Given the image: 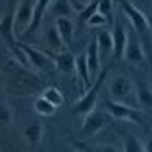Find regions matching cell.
<instances>
[{
	"label": "cell",
	"mask_w": 152,
	"mask_h": 152,
	"mask_svg": "<svg viewBox=\"0 0 152 152\" xmlns=\"http://www.w3.org/2000/svg\"><path fill=\"white\" fill-rule=\"evenodd\" d=\"M42 135H45V125H42L41 121H31L29 125H25V129H23V139H25V142L31 145V146L41 145Z\"/></svg>",
	"instance_id": "obj_15"
},
{
	"label": "cell",
	"mask_w": 152,
	"mask_h": 152,
	"mask_svg": "<svg viewBox=\"0 0 152 152\" xmlns=\"http://www.w3.org/2000/svg\"><path fill=\"white\" fill-rule=\"evenodd\" d=\"M108 114L115 119H121V121H131V123H142V118L135 112V108H131L125 102H115V100H108L106 102Z\"/></svg>",
	"instance_id": "obj_5"
},
{
	"label": "cell",
	"mask_w": 152,
	"mask_h": 152,
	"mask_svg": "<svg viewBox=\"0 0 152 152\" xmlns=\"http://www.w3.org/2000/svg\"><path fill=\"white\" fill-rule=\"evenodd\" d=\"M75 73H77V79H79V85H81V91L85 93L93 81H91V75H89V66H87V58H85V52L79 54L75 58Z\"/></svg>",
	"instance_id": "obj_13"
},
{
	"label": "cell",
	"mask_w": 152,
	"mask_h": 152,
	"mask_svg": "<svg viewBox=\"0 0 152 152\" xmlns=\"http://www.w3.org/2000/svg\"><path fill=\"white\" fill-rule=\"evenodd\" d=\"M85 58H87V66H89L91 81H94L96 75L100 73V52H98L96 39H91L89 46H87V50H85Z\"/></svg>",
	"instance_id": "obj_10"
},
{
	"label": "cell",
	"mask_w": 152,
	"mask_h": 152,
	"mask_svg": "<svg viewBox=\"0 0 152 152\" xmlns=\"http://www.w3.org/2000/svg\"><path fill=\"white\" fill-rule=\"evenodd\" d=\"M133 89H135V98H137L139 106L142 110H152V89L148 83L137 81L133 85Z\"/></svg>",
	"instance_id": "obj_14"
},
{
	"label": "cell",
	"mask_w": 152,
	"mask_h": 152,
	"mask_svg": "<svg viewBox=\"0 0 152 152\" xmlns=\"http://www.w3.org/2000/svg\"><path fill=\"white\" fill-rule=\"evenodd\" d=\"M48 12L54 18H71L75 14V8L69 0H52Z\"/></svg>",
	"instance_id": "obj_17"
},
{
	"label": "cell",
	"mask_w": 152,
	"mask_h": 152,
	"mask_svg": "<svg viewBox=\"0 0 152 152\" xmlns=\"http://www.w3.org/2000/svg\"><path fill=\"white\" fill-rule=\"evenodd\" d=\"M123 152H145L142 141L137 139L135 135H127V137L123 139Z\"/></svg>",
	"instance_id": "obj_21"
},
{
	"label": "cell",
	"mask_w": 152,
	"mask_h": 152,
	"mask_svg": "<svg viewBox=\"0 0 152 152\" xmlns=\"http://www.w3.org/2000/svg\"><path fill=\"white\" fill-rule=\"evenodd\" d=\"M96 12H98V0H91L85 8L79 10V14H77L79 15V21L87 23V21H89V18H91V15H94Z\"/></svg>",
	"instance_id": "obj_23"
},
{
	"label": "cell",
	"mask_w": 152,
	"mask_h": 152,
	"mask_svg": "<svg viewBox=\"0 0 152 152\" xmlns=\"http://www.w3.org/2000/svg\"><path fill=\"white\" fill-rule=\"evenodd\" d=\"M54 27L58 29V33H60V37H62L64 45L67 46L71 42V39H73V33H75V23H73V19H71V18H56Z\"/></svg>",
	"instance_id": "obj_16"
},
{
	"label": "cell",
	"mask_w": 152,
	"mask_h": 152,
	"mask_svg": "<svg viewBox=\"0 0 152 152\" xmlns=\"http://www.w3.org/2000/svg\"><path fill=\"white\" fill-rule=\"evenodd\" d=\"M33 108H35V112H37V114L46 115V118H48V115H52V114L56 112V106H54L52 102L46 100V98L42 96V94L37 98V100H35V106H33Z\"/></svg>",
	"instance_id": "obj_20"
},
{
	"label": "cell",
	"mask_w": 152,
	"mask_h": 152,
	"mask_svg": "<svg viewBox=\"0 0 152 152\" xmlns=\"http://www.w3.org/2000/svg\"><path fill=\"white\" fill-rule=\"evenodd\" d=\"M45 45L48 46V52H50V54H56V52L64 50V46H66L56 27H50V29L45 33Z\"/></svg>",
	"instance_id": "obj_18"
},
{
	"label": "cell",
	"mask_w": 152,
	"mask_h": 152,
	"mask_svg": "<svg viewBox=\"0 0 152 152\" xmlns=\"http://www.w3.org/2000/svg\"><path fill=\"white\" fill-rule=\"evenodd\" d=\"M127 37H129V29H127V25H123V21L115 19L114 27H112V41H114L112 58H114V60H121L123 58L125 45H127Z\"/></svg>",
	"instance_id": "obj_7"
},
{
	"label": "cell",
	"mask_w": 152,
	"mask_h": 152,
	"mask_svg": "<svg viewBox=\"0 0 152 152\" xmlns=\"http://www.w3.org/2000/svg\"><path fill=\"white\" fill-rule=\"evenodd\" d=\"M42 96H45L48 102H52L56 108L64 104V94H62V91L56 89V87H46V89L42 91Z\"/></svg>",
	"instance_id": "obj_22"
},
{
	"label": "cell",
	"mask_w": 152,
	"mask_h": 152,
	"mask_svg": "<svg viewBox=\"0 0 152 152\" xmlns=\"http://www.w3.org/2000/svg\"><path fill=\"white\" fill-rule=\"evenodd\" d=\"M106 21H108V18H106V15H102V14H98V12H96L94 15H91V18H89L87 25H91V27H102Z\"/></svg>",
	"instance_id": "obj_27"
},
{
	"label": "cell",
	"mask_w": 152,
	"mask_h": 152,
	"mask_svg": "<svg viewBox=\"0 0 152 152\" xmlns=\"http://www.w3.org/2000/svg\"><path fill=\"white\" fill-rule=\"evenodd\" d=\"M106 75H108V71H100V73L96 75V79L93 81V85H91L89 89H87L85 93L81 94V98H79V100L73 104V114H75V115H81V118H85L89 112L96 110L98 91H100L102 81H104V77H106Z\"/></svg>",
	"instance_id": "obj_1"
},
{
	"label": "cell",
	"mask_w": 152,
	"mask_h": 152,
	"mask_svg": "<svg viewBox=\"0 0 152 152\" xmlns=\"http://www.w3.org/2000/svg\"><path fill=\"white\" fill-rule=\"evenodd\" d=\"M142 146H145V152H152V137H148L145 142H142Z\"/></svg>",
	"instance_id": "obj_28"
},
{
	"label": "cell",
	"mask_w": 152,
	"mask_h": 152,
	"mask_svg": "<svg viewBox=\"0 0 152 152\" xmlns=\"http://www.w3.org/2000/svg\"><path fill=\"white\" fill-rule=\"evenodd\" d=\"M52 56V64L56 66V69L62 71V73H71L75 71V56L69 50H60Z\"/></svg>",
	"instance_id": "obj_11"
},
{
	"label": "cell",
	"mask_w": 152,
	"mask_h": 152,
	"mask_svg": "<svg viewBox=\"0 0 152 152\" xmlns=\"http://www.w3.org/2000/svg\"><path fill=\"white\" fill-rule=\"evenodd\" d=\"M108 121V115L104 112L93 110L83 118V125H81V139H93L94 135L98 133L100 129H104Z\"/></svg>",
	"instance_id": "obj_3"
},
{
	"label": "cell",
	"mask_w": 152,
	"mask_h": 152,
	"mask_svg": "<svg viewBox=\"0 0 152 152\" xmlns=\"http://www.w3.org/2000/svg\"><path fill=\"white\" fill-rule=\"evenodd\" d=\"M50 4H52V0H35L33 19H31V25L23 31V35H29V33H33V31L39 29V25H41V21L45 19V15H46V12H48Z\"/></svg>",
	"instance_id": "obj_12"
},
{
	"label": "cell",
	"mask_w": 152,
	"mask_h": 152,
	"mask_svg": "<svg viewBox=\"0 0 152 152\" xmlns=\"http://www.w3.org/2000/svg\"><path fill=\"white\" fill-rule=\"evenodd\" d=\"M146 19H148V25L152 27V10H150V14H148V15H146Z\"/></svg>",
	"instance_id": "obj_29"
},
{
	"label": "cell",
	"mask_w": 152,
	"mask_h": 152,
	"mask_svg": "<svg viewBox=\"0 0 152 152\" xmlns=\"http://www.w3.org/2000/svg\"><path fill=\"white\" fill-rule=\"evenodd\" d=\"M19 48H21L23 56H25V62H27V67H29V69L42 71L52 64L50 52L39 50V48H35V46H31V45H25V42H19Z\"/></svg>",
	"instance_id": "obj_2"
},
{
	"label": "cell",
	"mask_w": 152,
	"mask_h": 152,
	"mask_svg": "<svg viewBox=\"0 0 152 152\" xmlns=\"http://www.w3.org/2000/svg\"><path fill=\"white\" fill-rule=\"evenodd\" d=\"M135 89H133V83L129 81V77L125 75H118V77L112 79L110 83V98L115 102H125L133 96Z\"/></svg>",
	"instance_id": "obj_4"
},
{
	"label": "cell",
	"mask_w": 152,
	"mask_h": 152,
	"mask_svg": "<svg viewBox=\"0 0 152 152\" xmlns=\"http://www.w3.org/2000/svg\"><path fill=\"white\" fill-rule=\"evenodd\" d=\"M123 14H125V18L131 21L133 29L137 31L139 35H146V33H148V29H150L148 19H146V15L142 14V12L139 10V8L135 6L133 2H129V0H123Z\"/></svg>",
	"instance_id": "obj_6"
},
{
	"label": "cell",
	"mask_w": 152,
	"mask_h": 152,
	"mask_svg": "<svg viewBox=\"0 0 152 152\" xmlns=\"http://www.w3.org/2000/svg\"><path fill=\"white\" fill-rule=\"evenodd\" d=\"M98 14L110 18L114 14V0H98Z\"/></svg>",
	"instance_id": "obj_26"
},
{
	"label": "cell",
	"mask_w": 152,
	"mask_h": 152,
	"mask_svg": "<svg viewBox=\"0 0 152 152\" xmlns=\"http://www.w3.org/2000/svg\"><path fill=\"white\" fill-rule=\"evenodd\" d=\"M14 2H15V0H12V4H14Z\"/></svg>",
	"instance_id": "obj_30"
},
{
	"label": "cell",
	"mask_w": 152,
	"mask_h": 152,
	"mask_svg": "<svg viewBox=\"0 0 152 152\" xmlns=\"http://www.w3.org/2000/svg\"><path fill=\"white\" fill-rule=\"evenodd\" d=\"M123 58H125V62L135 64V66H141V64L145 62V50H142V42H141V39H139V35L129 33Z\"/></svg>",
	"instance_id": "obj_8"
},
{
	"label": "cell",
	"mask_w": 152,
	"mask_h": 152,
	"mask_svg": "<svg viewBox=\"0 0 152 152\" xmlns=\"http://www.w3.org/2000/svg\"><path fill=\"white\" fill-rule=\"evenodd\" d=\"M81 152H118L110 145H85L81 146Z\"/></svg>",
	"instance_id": "obj_25"
},
{
	"label": "cell",
	"mask_w": 152,
	"mask_h": 152,
	"mask_svg": "<svg viewBox=\"0 0 152 152\" xmlns=\"http://www.w3.org/2000/svg\"><path fill=\"white\" fill-rule=\"evenodd\" d=\"M12 119H14L12 108L6 102H0V127H8L12 123Z\"/></svg>",
	"instance_id": "obj_24"
},
{
	"label": "cell",
	"mask_w": 152,
	"mask_h": 152,
	"mask_svg": "<svg viewBox=\"0 0 152 152\" xmlns=\"http://www.w3.org/2000/svg\"><path fill=\"white\" fill-rule=\"evenodd\" d=\"M33 8H35V0H19V4H18L14 25H15L18 31H21V35H23V31L31 25V19H33Z\"/></svg>",
	"instance_id": "obj_9"
},
{
	"label": "cell",
	"mask_w": 152,
	"mask_h": 152,
	"mask_svg": "<svg viewBox=\"0 0 152 152\" xmlns=\"http://www.w3.org/2000/svg\"><path fill=\"white\" fill-rule=\"evenodd\" d=\"M94 39H96V45H98V52H100V56H108V54H112V50H114L112 31H100V33H98Z\"/></svg>",
	"instance_id": "obj_19"
}]
</instances>
